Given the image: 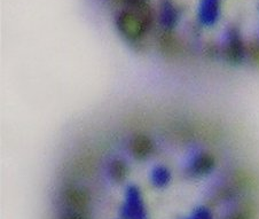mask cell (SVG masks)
I'll use <instances>...</instances> for the list:
<instances>
[{
  "label": "cell",
  "instance_id": "52a82bcc",
  "mask_svg": "<svg viewBox=\"0 0 259 219\" xmlns=\"http://www.w3.org/2000/svg\"><path fill=\"white\" fill-rule=\"evenodd\" d=\"M115 2H120V0H115Z\"/></svg>",
  "mask_w": 259,
  "mask_h": 219
},
{
  "label": "cell",
  "instance_id": "6da1fadb",
  "mask_svg": "<svg viewBox=\"0 0 259 219\" xmlns=\"http://www.w3.org/2000/svg\"><path fill=\"white\" fill-rule=\"evenodd\" d=\"M119 27L127 37H139L144 31V21L132 13H123L119 18Z\"/></svg>",
  "mask_w": 259,
  "mask_h": 219
},
{
  "label": "cell",
  "instance_id": "8992f818",
  "mask_svg": "<svg viewBox=\"0 0 259 219\" xmlns=\"http://www.w3.org/2000/svg\"><path fill=\"white\" fill-rule=\"evenodd\" d=\"M70 219H80V218H70Z\"/></svg>",
  "mask_w": 259,
  "mask_h": 219
},
{
  "label": "cell",
  "instance_id": "7a4b0ae2",
  "mask_svg": "<svg viewBox=\"0 0 259 219\" xmlns=\"http://www.w3.org/2000/svg\"><path fill=\"white\" fill-rule=\"evenodd\" d=\"M153 149V144L147 137L138 136L132 141V153L138 158H142L149 155V153Z\"/></svg>",
  "mask_w": 259,
  "mask_h": 219
},
{
  "label": "cell",
  "instance_id": "3957f363",
  "mask_svg": "<svg viewBox=\"0 0 259 219\" xmlns=\"http://www.w3.org/2000/svg\"><path fill=\"white\" fill-rule=\"evenodd\" d=\"M66 196L69 203L77 209H84L89 203V196L81 191L69 190Z\"/></svg>",
  "mask_w": 259,
  "mask_h": 219
},
{
  "label": "cell",
  "instance_id": "5b68a950",
  "mask_svg": "<svg viewBox=\"0 0 259 219\" xmlns=\"http://www.w3.org/2000/svg\"><path fill=\"white\" fill-rule=\"evenodd\" d=\"M227 219H251V216H250L249 212L242 211V212H237L235 214H232V216L228 217Z\"/></svg>",
  "mask_w": 259,
  "mask_h": 219
},
{
  "label": "cell",
  "instance_id": "277c9868",
  "mask_svg": "<svg viewBox=\"0 0 259 219\" xmlns=\"http://www.w3.org/2000/svg\"><path fill=\"white\" fill-rule=\"evenodd\" d=\"M111 173H113L114 178L116 180H123L125 178V176H126V167H125V164L122 162H115L113 166H111Z\"/></svg>",
  "mask_w": 259,
  "mask_h": 219
}]
</instances>
